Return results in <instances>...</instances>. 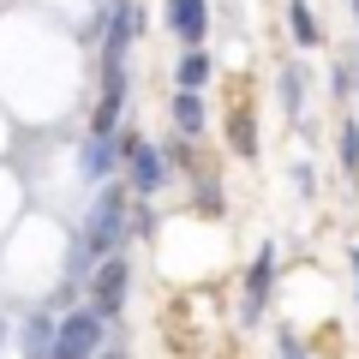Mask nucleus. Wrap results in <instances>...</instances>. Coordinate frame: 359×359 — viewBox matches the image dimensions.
Instances as JSON below:
<instances>
[{
    "label": "nucleus",
    "instance_id": "nucleus-6",
    "mask_svg": "<svg viewBox=\"0 0 359 359\" xmlns=\"http://www.w3.org/2000/svg\"><path fill=\"white\" fill-rule=\"evenodd\" d=\"M132 30H138V6H132V0L108 6V42H102V66H120V60H126V42H132Z\"/></svg>",
    "mask_w": 359,
    "mask_h": 359
},
{
    "label": "nucleus",
    "instance_id": "nucleus-13",
    "mask_svg": "<svg viewBox=\"0 0 359 359\" xmlns=\"http://www.w3.org/2000/svg\"><path fill=\"white\" fill-rule=\"evenodd\" d=\"M228 138H233V150H240V156H257V132H252V108H233V120H228Z\"/></svg>",
    "mask_w": 359,
    "mask_h": 359
},
{
    "label": "nucleus",
    "instance_id": "nucleus-19",
    "mask_svg": "<svg viewBox=\"0 0 359 359\" xmlns=\"http://www.w3.org/2000/svg\"><path fill=\"white\" fill-rule=\"evenodd\" d=\"M353 18H359V0H353Z\"/></svg>",
    "mask_w": 359,
    "mask_h": 359
},
{
    "label": "nucleus",
    "instance_id": "nucleus-3",
    "mask_svg": "<svg viewBox=\"0 0 359 359\" xmlns=\"http://www.w3.org/2000/svg\"><path fill=\"white\" fill-rule=\"evenodd\" d=\"M126 287H132V269H126V257H108L96 276H90V306L102 311V318H120V306H126Z\"/></svg>",
    "mask_w": 359,
    "mask_h": 359
},
{
    "label": "nucleus",
    "instance_id": "nucleus-10",
    "mask_svg": "<svg viewBox=\"0 0 359 359\" xmlns=\"http://www.w3.org/2000/svg\"><path fill=\"white\" fill-rule=\"evenodd\" d=\"M168 108H174V126L186 132V138H198V132L210 126V114H204V96H198V90H174V102H168Z\"/></svg>",
    "mask_w": 359,
    "mask_h": 359
},
{
    "label": "nucleus",
    "instance_id": "nucleus-17",
    "mask_svg": "<svg viewBox=\"0 0 359 359\" xmlns=\"http://www.w3.org/2000/svg\"><path fill=\"white\" fill-rule=\"evenodd\" d=\"M96 359H126V353H120V347H102V353H96Z\"/></svg>",
    "mask_w": 359,
    "mask_h": 359
},
{
    "label": "nucleus",
    "instance_id": "nucleus-7",
    "mask_svg": "<svg viewBox=\"0 0 359 359\" xmlns=\"http://www.w3.org/2000/svg\"><path fill=\"white\" fill-rule=\"evenodd\" d=\"M54 335H60V323H54L48 311H30L25 330H18V353H25V359H48L54 353Z\"/></svg>",
    "mask_w": 359,
    "mask_h": 359
},
{
    "label": "nucleus",
    "instance_id": "nucleus-18",
    "mask_svg": "<svg viewBox=\"0 0 359 359\" xmlns=\"http://www.w3.org/2000/svg\"><path fill=\"white\" fill-rule=\"evenodd\" d=\"M353 282H359V252H353Z\"/></svg>",
    "mask_w": 359,
    "mask_h": 359
},
{
    "label": "nucleus",
    "instance_id": "nucleus-1",
    "mask_svg": "<svg viewBox=\"0 0 359 359\" xmlns=\"http://www.w3.org/2000/svg\"><path fill=\"white\" fill-rule=\"evenodd\" d=\"M126 222H132L126 192H120V186H102V198H96V204H90V216H84V228L72 233V252H66V282L78 287L84 276H96V269L120 252Z\"/></svg>",
    "mask_w": 359,
    "mask_h": 359
},
{
    "label": "nucleus",
    "instance_id": "nucleus-4",
    "mask_svg": "<svg viewBox=\"0 0 359 359\" xmlns=\"http://www.w3.org/2000/svg\"><path fill=\"white\" fill-rule=\"evenodd\" d=\"M126 144V174H132V192H162V180H168V162H162V150H156V144H144V138H120Z\"/></svg>",
    "mask_w": 359,
    "mask_h": 359
},
{
    "label": "nucleus",
    "instance_id": "nucleus-15",
    "mask_svg": "<svg viewBox=\"0 0 359 359\" xmlns=\"http://www.w3.org/2000/svg\"><path fill=\"white\" fill-rule=\"evenodd\" d=\"M282 108H287V114L299 120V72H294V66L282 72Z\"/></svg>",
    "mask_w": 359,
    "mask_h": 359
},
{
    "label": "nucleus",
    "instance_id": "nucleus-9",
    "mask_svg": "<svg viewBox=\"0 0 359 359\" xmlns=\"http://www.w3.org/2000/svg\"><path fill=\"white\" fill-rule=\"evenodd\" d=\"M168 25H174V36L180 42H204V30H210V6L204 0H174V13H168Z\"/></svg>",
    "mask_w": 359,
    "mask_h": 359
},
{
    "label": "nucleus",
    "instance_id": "nucleus-12",
    "mask_svg": "<svg viewBox=\"0 0 359 359\" xmlns=\"http://www.w3.org/2000/svg\"><path fill=\"white\" fill-rule=\"evenodd\" d=\"M287 30H294V42H299V48H311V42H318V18H311V6H306V0H294V6H287Z\"/></svg>",
    "mask_w": 359,
    "mask_h": 359
},
{
    "label": "nucleus",
    "instance_id": "nucleus-11",
    "mask_svg": "<svg viewBox=\"0 0 359 359\" xmlns=\"http://www.w3.org/2000/svg\"><path fill=\"white\" fill-rule=\"evenodd\" d=\"M210 72H216V66H210L204 48H186V54H180V90H204Z\"/></svg>",
    "mask_w": 359,
    "mask_h": 359
},
{
    "label": "nucleus",
    "instance_id": "nucleus-5",
    "mask_svg": "<svg viewBox=\"0 0 359 359\" xmlns=\"http://www.w3.org/2000/svg\"><path fill=\"white\" fill-rule=\"evenodd\" d=\"M269 287H276V245H264V252L252 257V269H245V323H257V318H264Z\"/></svg>",
    "mask_w": 359,
    "mask_h": 359
},
{
    "label": "nucleus",
    "instance_id": "nucleus-14",
    "mask_svg": "<svg viewBox=\"0 0 359 359\" xmlns=\"http://www.w3.org/2000/svg\"><path fill=\"white\" fill-rule=\"evenodd\" d=\"M341 168H347V174H359V120H347V126H341Z\"/></svg>",
    "mask_w": 359,
    "mask_h": 359
},
{
    "label": "nucleus",
    "instance_id": "nucleus-16",
    "mask_svg": "<svg viewBox=\"0 0 359 359\" xmlns=\"http://www.w3.org/2000/svg\"><path fill=\"white\" fill-rule=\"evenodd\" d=\"M276 359H306V347H299L294 335H287V341H276Z\"/></svg>",
    "mask_w": 359,
    "mask_h": 359
},
{
    "label": "nucleus",
    "instance_id": "nucleus-8",
    "mask_svg": "<svg viewBox=\"0 0 359 359\" xmlns=\"http://www.w3.org/2000/svg\"><path fill=\"white\" fill-rule=\"evenodd\" d=\"M114 162H126V144H120L114 132H96V138L84 144V174L90 180H108V174H114Z\"/></svg>",
    "mask_w": 359,
    "mask_h": 359
},
{
    "label": "nucleus",
    "instance_id": "nucleus-2",
    "mask_svg": "<svg viewBox=\"0 0 359 359\" xmlns=\"http://www.w3.org/2000/svg\"><path fill=\"white\" fill-rule=\"evenodd\" d=\"M102 323H108V318H102L96 306H78V311H66L48 359H96V353H102Z\"/></svg>",
    "mask_w": 359,
    "mask_h": 359
}]
</instances>
